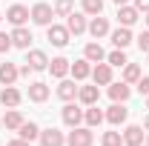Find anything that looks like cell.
Wrapping results in <instances>:
<instances>
[{"label":"cell","instance_id":"obj_1","mask_svg":"<svg viewBox=\"0 0 149 146\" xmlns=\"http://www.w3.org/2000/svg\"><path fill=\"white\" fill-rule=\"evenodd\" d=\"M95 143V132L86 123H80V126H74L69 135H66V146H92Z\"/></svg>","mask_w":149,"mask_h":146},{"label":"cell","instance_id":"obj_2","mask_svg":"<svg viewBox=\"0 0 149 146\" xmlns=\"http://www.w3.org/2000/svg\"><path fill=\"white\" fill-rule=\"evenodd\" d=\"M46 40H49L52 46H57V49H63V46L72 40V35H69L66 26H60V23H49V26H46Z\"/></svg>","mask_w":149,"mask_h":146},{"label":"cell","instance_id":"obj_3","mask_svg":"<svg viewBox=\"0 0 149 146\" xmlns=\"http://www.w3.org/2000/svg\"><path fill=\"white\" fill-rule=\"evenodd\" d=\"M29 15H32V23L35 26H49V23H55V9L49 6V3H35L32 9H29Z\"/></svg>","mask_w":149,"mask_h":146},{"label":"cell","instance_id":"obj_4","mask_svg":"<svg viewBox=\"0 0 149 146\" xmlns=\"http://www.w3.org/2000/svg\"><path fill=\"white\" fill-rule=\"evenodd\" d=\"M60 117H63V123H66L69 129H74V126H80V123H83V109H80L74 100H69V103H63Z\"/></svg>","mask_w":149,"mask_h":146},{"label":"cell","instance_id":"obj_5","mask_svg":"<svg viewBox=\"0 0 149 146\" xmlns=\"http://www.w3.org/2000/svg\"><path fill=\"white\" fill-rule=\"evenodd\" d=\"M103 115H106V123H109V126H115V129L123 126V123L129 120V109H126V103H112Z\"/></svg>","mask_w":149,"mask_h":146},{"label":"cell","instance_id":"obj_6","mask_svg":"<svg viewBox=\"0 0 149 146\" xmlns=\"http://www.w3.org/2000/svg\"><path fill=\"white\" fill-rule=\"evenodd\" d=\"M6 20H9L12 26H26V23L32 20V15H29V9H26L23 3H12V6L6 9Z\"/></svg>","mask_w":149,"mask_h":146},{"label":"cell","instance_id":"obj_7","mask_svg":"<svg viewBox=\"0 0 149 146\" xmlns=\"http://www.w3.org/2000/svg\"><path fill=\"white\" fill-rule=\"evenodd\" d=\"M66 29H69V35H83L86 29H89V15H83V12H72L69 17H66Z\"/></svg>","mask_w":149,"mask_h":146},{"label":"cell","instance_id":"obj_8","mask_svg":"<svg viewBox=\"0 0 149 146\" xmlns=\"http://www.w3.org/2000/svg\"><path fill=\"white\" fill-rule=\"evenodd\" d=\"M109 40L115 49H126V46H132L135 43V35H132L129 26H118L115 32H109Z\"/></svg>","mask_w":149,"mask_h":146},{"label":"cell","instance_id":"obj_9","mask_svg":"<svg viewBox=\"0 0 149 146\" xmlns=\"http://www.w3.org/2000/svg\"><path fill=\"white\" fill-rule=\"evenodd\" d=\"M20 100H23V92L17 86H3L0 89V106H6V109H17Z\"/></svg>","mask_w":149,"mask_h":146},{"label":"cell","instance_id":"obj_10","mask_svg":"<svg viewBox=\"0 0 149 146\" xmlns=\"http://www.w3.org/2000/svg\"><path fill=\"white\" fill-rule=\"evenodd\" d=\"M26 63L32 66V72H46L49 69V57L43 49H26Z\"/></svg>","mask_w":149,"mask_h":146},{"label":"cell","instance_id":"obj_11","mask_svg":"<svg viewBox=\"0 0 149 146\" xmlns=\"http://www.w3.org/2000/svg\"><path fill=\"white\" fill-rule=\"evenodd\" d=\"M40 146H66V135L60 132V129L49 126V129H40Z\"/></svg>","mask_w":149,"mask_h":146},{"label":"cell","instance_id":"obj_12","mask_svg":"<svg viewBox=\"0 0 149 146\" xmlns=\"http://www.w3.org/2000/svg\"><path fill=\"white\" fill-rule=\"evenodd\" d=\"M57 97H60L63 103L77 100V80H74V77H63V80L57 83Z\"/></svg>","mask_w":149,"mask_h":146},{"label":"cell","instance_id":"obj_13","mask_svg":"<svg viewBox=\"0 0 149 146\" xmlns=\"http://www.w3.org/2000/svg\"><path fill=\"white\" fill-rule=\"evenodd\" d=\"M89 35L95 37V40H100V37H106L112 32L109 29V17H103V15H95L92 20H89V29H86Z\"/></svg>","mask_w":149,"mask_h":146},{"label":"cell","instance_id":"obj_14","mask_svg":"<svg viewBox=\"0 0 149 146\" xmlns=\"http://www.w3.org/2000/svg\"><path fill=\"white\" fill-rule=\"evenodd\" d=\"M92 83H97V86H109L112 83V66L106 60H100V63L92 66Z\"/></svg>","mask_w":149,"mask_h":146},{"label":"cell","instance_id":"obj_15","mask_svg":"<svg viewBox=\"0 0 149 146\" xmlns=\"http://www.w3.org/2000/svg\"><path fill=\"white\" fill-rule=\"evenodd\" d=\"M123 135V146H141L146 140V135H143V126H138V123H129V126L120 132Z\"/></svg>","mask_w":149,"mask_h":146},{"label":"cell","instance_id":"obj_16","mask_svg":"<svg viewBox=\"0 0 149 146\" xmlns=\"http://www.w3.org/2000/svg\"><path fill=\"white\" fill-rule=\"evenodd\" d=\"M49 95H52L49 83H43V80L29 83V100H32V103H46V100H49Z\"/></svg>","mask_w":149,"mask_h":146},{"label":"cell","instance_id":"obj_17","mask_svg":"<svg viewBox=\"0 0 149 146\" xmlns=\"http://www.w3.org/2000/svg\"><path fill=\"white\" fill-rule=\"evenodd\" d=\"M77 100L83 106H95L100 100V86L97 83H92V86H77Z\"/></svg>","mask_w":149,"mask_h":146},{"label":"cell","instance_id":"obj_18","mask_svg":"<svg viewBox=\"0 0 149 146\" xmlns=\"http://www.w3.org/2000/svg\"><path fill=\"white\" fill-rule=\"evenodd\" d=\"M109 97H112V103H126V100L132 97V86L123 83V80H120V83L112 80L109 83Z\"/></svg>","mask_w":149,"mask_h":146},{"label":"cell","instance_id":"obj_19","mask_svg":"<svg viewBox=\"0 0 149 146\" xmlns=\"http://www.w3.org/2000/svg\"><path fill=\"white\" fill-rule=\"evenodd\" d=\"M138 20H141V12H138L132 3H126V6H118V23H120V26H129V29H132Z\"/></svg>","mask_w":149,"mask_h":146},{"label":"cell","instance_id":"obj_20","mask_svg":"<svg viewBox=\"0 0 149 146\" xmlns=\"http://www.w3.org/2000/svg\"><path fill=\"white\" fill-rule=\"evenodd\" d=\"M17 77H20V66L17 63H0V83L3 86H15L17 83Z\"/></svg>","mask_w":149,"mask_h":146},{"label":"cell","instance_id":"obj_21","mask_svg":"<svg viewBox=\"0 0 149 146\" xmlns=\"http://www.w3.org/2000/svg\"><path fill=\"white\" fill-rule=\"evenodd\" d=\"M69 69H72V60H69V57H52V60H49V72H52V77H57V80L69 77Z\"/></svg>","mask_w":149,"mask_h":146},{"label":"cell","instance_id":"obj_22","mask_svg":"<svg viewBox=\"0 0 149 146\" xmlns=\"http://www.w3.org/2000/svg\"><path fill=\"white\" fill-rule=\"evenodd\" d=\"M32 40H35V37H32V32H29L26 26H15V29H12V46H15V49H29Z\"/></svg>","mask_w":149,"mask_h":146},{"label":"cell","instance_id":"obj_23","mask_svg":"<svg viewBox=\"0 0 149 146\" xmlns=\"http://www.w3.org/2000/svg\"><path fill=\"white\" fill-rule=\"evenodd\" d=\"M69 74H72V77L77 80V83H83L86 77H92V63H89L86 57H80V60H74V63H72Z\"/></svg>","mask_w":149,"mask_h":146},{"label":"cell","instance_id":"obj_24","mask_svg":"<svg viewBox=\"0 0 149 146\" xmlns=\"http://www.w3.org/2000/svg\"><path fill=\"white\" fill-rule=\"evenodd\" d=\"M103 120H106V115H103V109H100L97 103H95V106H86V109H83V123H86L89 129L100 126Z\"/></svg>","mask_w":149,"mask_h":146},{"label":"cell","instance_id":"obj_25","mask_svg":"<svg viewBox=\"0 0 149 146\" xmlns=\"http://www.w3.org/2000/svg\"><path fill=\"white\" fill-rule=\"evenodd\" d=\"M83 57H86L89 63H100V60H106V52H103V46H100L97 40H92V43H86Z\"/></svg>","mask_w":149,"mask_h":146},{"label":"cell","instance_id":"obj_26","mask_svg":"<svg viewBox=\"0 0 149 146\" xmlns=\"http://www.w3.org/2000/svg\"><path fill=\"white\" fill-rule=\"evenodd\" d=\"M23 120H26V117L20 115V109H9L3 115V126L9 129V132H17V129L23 126Z\"/></svg>","mask_w":149,"mask_h":146},{"label":"cell","instance_id":"obj_27","mask_svg":"<svg viewBox=\"0 0 149 146\" xmlns=\"http://www.w3.org/2000/svg\"><path fill=\"white\" fill-rule=\"evenodd\" d=\"M17 138H23V140H29V143H32V140L40 138V126H37L35 120H23V126L17 129Z\"/></svg>","mask_w":149,"mask_h":146},{"label":"cell","instance_id":"obj_28","mask_svg":"<svg viewBox=\"0 0 149 146\" xmlns=\"http://www.w3.org/2000/svg\"><path fill=\"white\" fill-rule=\"evenodd\" d=\"M106 63H109L112 69H123L126 63H129V57H126V49H115L106 55Z\"/></svg>","mask_w":149,"mask_h":146},{"label":"cell","instance_id":"obj_29","mask_svg":"<svg viewBox=\"0 0 149 146\" xmlns=\"http://www.w3.org/2000/svg\"><path fill=\"white\" fill-rule=\"evenodd\" d=\"M141 66H138V63H126V66H123V83H129V86H135V83H138V80H141Z\"/></svg>","mask_w":149,"mask_h":146},{"label":"cell","instance_id":"obj_30","mask_svg":"<svg viewBox=\"0 0 149 146\" xmlns=\"http://www.w3.org/2000/svg\"><path fill=\"white\" fill-rule=\"evenodd\" d=\"M55 17H69L74 12V0H55Z\"/></svg>","mask_w":149,"mask_h":146},{"label":"cell","instance_id":"obj_31","mask_svg":"<svg viewBox=\"0 0 149 146\" xmlns=\"http://www.w3.org/2000/svg\"><path fill=\"white\" fill-rule=\"evenodd\" d=\"M80 6H83V15H89V17H95V15L103 12V0H83Z\"/></svg>","mask_w":149,"mask_h":146},{"label":"cell","instance_id":"obj_32","mask_svg":"<svg viewBox=\"0 0 149 146\" xmlns=\"http://www.w3.org/2000/svg\"><path fill=\"white\" fill-rule=\"evenodd\" d=\"M100 143H103V146H123V135H120V132H115V129H112V132H103Z\"/></svg>","mask_w":149,"mask_h":146},{"label":"cell","instance_id":"obj_33","mask_svg":"<svg viewBox=\"0 0 149 146\" xmlns=\"http://www.w3.org/2000/svg\"><path fill=\"white\" fill-rule=\"evenodd\" d=\"M135 43H138V49H141L143 55H149V29H146V32H141V35L135 37Z\"/></svg>","mask_w":149,"mask_h":146},{"label":"cell","instance_id":"obj_34","mask_svg":"<svg viewBox=\"0 0 149 146\" xmlns=\"http://www.w3.org/2000/svg\"><path fill=\"white\" fill-rule=\"evenodd\" d=\"M9 49H15V46H12V35L0 32V55H9Z\"/></svg>","mask_w":149,"mask_h":146},{"label":"cell","instance_id":"obj_35","mask_svg":"<svg viewBox=\"0 0 149 146\" xmlns=\"http://www.w3.org/2000/svg\"><path fill=\"white\" fill-rule=\"evenodd\" d=\"M135 86H138V92H141V95H143V97H146V95H149V74H146V77H143V74H141V80H138V83H135Z\"/></svg>","mask_w":149,"mask_h":146},{"label":"cell","instance_id":"obj_36","mask_svg":"<svg viewBox=\"0 0 149 146\" xmlns=\"http://www.w3.org/2000/svg\"><path fill=\"white\" fill-rule=\"evenodd\" d=\"M132 6H135L141 15H143V12H149V0H132Z\"/></svg>","mask_w":149,"mask_h":146},{"label":"cell","instance_id":"obj_37","mask_svg":"<svg viewBox=\"0 0 149 146\" xmlns=\"http://www.w3.org/2000/svg\"><path fill=\"white\" fill-rule=\"evenodd\" d=\"M6 146H32L29 140H23V138H15V140H9Z\"/></svg>","mask_w":149,"mask_h":146},{"label":"cell","instance_id":"obj_38","mask_svg":"<svg viewBox=\"0 0 149 146\" xmlns=\"http://www.w3.org/2000/svg\"><path fill=\"white\" fill-rule=\"evenodd\" d=\"M29 74H32V66L23 60V66H20V77H29Z\"/></svg>","mask_w":149,"mask_h":146},{"label":"cell","instance_id":"obj_39","mask_svg":"<svg viewBox=\"0 0 149 146\" xmlns=\"http://www.w3.org/2000/svg\"><path fill=\"white\" fill-rule=\"evenodd\" d=\"M115 6H126V3H132V0H112Z\"/></svg>","mask_w":149,"mask_h":146},{"label":"cell","instance_id":"obj_40","mask_svg":"<svg viewBox=\"0 0 149 146\" xmlns=\"http://www.w3.org/2000/svg\"><path fill=\"white\" fill-rule=\"evenodd\" d=\"M143 129L149 132V112H146V117H143Z\"/></svg>","mask_w":149,"mask_h":146},{"label":"cell","instance_id":"obj_41","mask_svg":"<svg viewBox=\"0 0 149 146\" xmlns=\"http://www.w3.org/2000/svg\"><path fill=\"white\" fill-rule=\"evenodd\" d=\"M143 23H146V26H149V12H143Z\"/></svg>","mask_w":149,"mask_h":146},{"label":"cell","instance_id":"obj_42","mask_svg":"<svg viewBox=\"0 0 149 146\" xmlns=\"http://www.w3.org/2000/svg\"><path fill=\"white\" fill-rule=\"evenodd\" d=\"M0 129H3V115H0Z\"/></svg>","mask_w":149,"mask_h":146},{"label":"cell","instance_id":"obj_43","mask_svg":"<svg viewBox=\"0 0 149 146\" xmlns=\"http://www.w3.org/2000/svg\"><path fill=\"white\" fill-rule=\"evenodd\" d=\"M146 109H149V95H146Z\"/></svg>","mask_w":149,"mask_h":146},{"label":"cell","instance_id":"obj_44","mask_svg":"<svg viewBox=\"0 0 149 146\" xmlns=\"http://www.w3.org/2000/svg\"><path fill=\"white\" fill-rule=\"evenodd\" d=\"M3 17H6V15H0V23H3Z\"/></svg>","mask_w":149,"mask_h":146},{"label":"cell","instance_id":"obj_45","mask_svg":"<svg viewBox=\"0 0 149 146\" xmlns=\"http://www.w3.org/2000/svg\"><path fill=\"white\" fill-rule=\"evenodd\" d=\"M143 143H149V138H146V140H143Z\"/></svg>","mask_w":149,"mask_h":146},{"label":"cell","instance_id":"obj_46","mask_svg":"<svg viewBox=\"0 0 149 146\" xmlns=\"http://www.w3.org/2000/svg\"><path fill=\"white\" fill-rule=\"evenodd\" d=\"M141 146H149V143H141Z\"/></svg>","mask_w":149,"mask_h":146},{"label":"cell","instance_id":"obj_47","mask_svg":"<svg viewBox=\"0 0 149 146\" xmlns=\"http://www.w3.org/2000/svg\"><path fill=\"white\" fill-rule=\"evenodd\" d=\"M146 57H149V55H146Z\"/></svg>","mask_w":149,"mask_h":146}]
</instances>
